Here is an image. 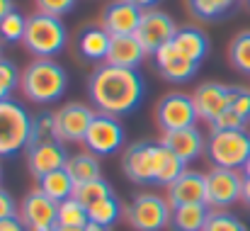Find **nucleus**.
Wrapping results in <instances>:
<instances>
[{
    "instance_id": "obj_37",
    "label": "nucleus",
    "mask_w": 250,
    "mask_h": 231,
    "mask_svg": "<svg viewBox=\"0 0 250 231\" xmlns=\"http://www.w3.org/2000/svg\"><path fill=\"white\" fill-rule=\"evenodd\" d=\"M37 2V12H46V15H56V17H63L68 15L78 0H34Z\"/></svg>"
},
{
    "instance_id": "obj_26",
    "label": "nucleus",
    "mask_w": 250,
    "mask_h": 231,
    "mask_svg": "<svg viewBox=\"0 0 250 231\" xmlns=\"http://www.w3.org/2000/svg\"><path fill=\"white\" fill-rule=\"evenodd\" d=\"M66 170H68V175L76 180V185L78 183H87V180H95V178H102L100 173V161H97V156L95 154H76L68 158V163H66Z\"/></svg>"
},
{
    "instance_id": "obj_3",
    "label": "nucleus",
    "mask_w": 250,
    "mask_h": 231,
    "mask_svg": "<svg viewBox=\"0 0 250 231\" xmlns=\"http://www.w3.org/2000/svg\"><path fill=\"white\" fill-rule=\"evenodd\" d=\"M24 49L37 56V59H54L66 49L68 32L61 17L46 15V12H34L27 17V29H24Z\"/></svg>"
},
{
    "instance_id": "obj_35",
    "label": "nucleus",
    "mask_w": 250,
    "mask_h": 231,
    "mask_svg": "<svg viewBox=\"0 0 250 231\" xmlns=\"http://www.w3.org/2000/svg\"><path fill=\"white\" fill-rule=\"evenodd\" d=\"M229 110H233L246 124L250 122V90L243 85H231V105Z\"/></svg>"
},
{
    "instance_id": "obj_27",
    "label": "nucleus",
    "mask_w": 250,
    "mask_h": 231,
    "mask_svg": "<svg viewBox=\"0 0 250 231\" xmlns=\"http://www.w3.org/2000/svg\"><path fill=\"white\" fill-rule=\"evenodd\" d=\"M73 197L81 200L85 207H92V205H97L107 197H114V190L104 178H95V180H87V183H78L76 190H73Z\"/></svg>"
},
{
    "instance_id": "obj_25",
    "label": "nucleus",
    "mask_w": 250,
    "mask_h": 231,
    "mask_svg": "<svg viewBox=\"0 0 250 231\" xmlns=\"http://www.w3.org/2000/svg\"><path fill=\"white\" fill-rule=\"evenodd\" d=\"M39 190H42L44 195H49L54 202H63V200L73 197L76 180L68 175L66 168H59V170L46 173L44 178H39Z\"/></svg>"
},
{
    "instance_id": "obj_7",
    "label": "nucleus",
    "mask_w": 250,
    "mask_h": 231,
    "mask_svg": "<svg viewBox=\"0 0 250 231\" xmlns=\"http://www.w3.org/2000/svg\"><path fill=\"white\" fill-rule=\"evenodd\" d=\"M243 195V173L231 168H211L207 173V205L211 209H229Z\"/></svg>"
},
{
    "instance_id": "obj_30",
    "label": "nucleus",
    "mask_w": 250,
    "mask_h": 231,
    "mask_svg": "<svg viewBox=\"0 0 250 231\" xmlns=\"http://www.w3.org/2000/svg\"><path fill=\"white\" fill-rule=\"evenodd\" d=\"M229 59L231 66L236 71H241L243 76H250V29L238 32L229 46Z\"/></svg>"
},
{
    "instance_id": "obj_49",
    "label": "nucleus",
    "mask_w": 250,
    "mask_h": 231,
    "mask_svg": "<svg viewBox=\"0 0 250 231\" xmlns=\"http://www.w3.org/2000/svg\"><path fill=\"white\" fill-rule=\"evenodd\" d=\"M246 2H248V7H250V0H246Z\"/></svg>"
},
{
    "instance_id": "obj_18",
    "label": "nucleus",
    "mask_w": 250,
    "mask_h": 231,
    "mask_svg": "<svg viewBox=\"0 0 250 231\" xmlns=\"http://www.w3.org/2000/svg\"><path fill=\"white\" fill-rule=\"evenodd\" d=\"M207 200V173L185 170L172 185H167V202L172 207L194 205Z\"/></svg>"
},
{
    "instance_id": "obj_46",
    "label": "nucleus",
    "mask_w": 250,
    "mask_h": 231,
    "mask_svg": "<svg viewBox=\"0 0 250 231\" xmlns=\"http://www.w3.org/2000/svg\"><path fill=\"white\" fill-rule=\"evenodd\" d=\"M54 231H85V229H71V227H56Z\"/></svg>"
},
{
    "instance_id": "obj_16",
    "label": "nucleus",
    "mask_w": 250,
    "mask_h": 231,
    "mask_svg": "<svg viewBox=\"0 0 250 231\" xmlns=\"http://www.w3.org/2000/svg\"><path fill=\"white\" fill-rule=\"evenodd\" d=\"M141 15H144V10L139 5H134L129 0H114L102 12V27L112 37L136 34V29L141 24Z\"/></svg>"
},
{
    "instance_id": "obj_38",
    "label": "nucleus",
    "mask_w": 250,
    "mask_h": 231,
    "mask_svg": "<svg viewBox=\"0 0 250 231\" xmlns=\"http://www.w3.org/2000/svg\"><path fill=\"white\" fill-rule=\"evenodd\" d=\"M224 129H246V122L233 110H226L211 122V132H224Z\"/></svg>"
},
{
    "instance_id": "obj_8",
    "label": "nucleus",
    "mask_w": 250,
    "mask_h": 231,
    "mask_svg": "<svg viewBox=\"0 0 250 231\" xmlns=\"http://www.w3.org/2000/svg\"><path fill=\"white\" fill-rule=\"evenodd\" d=\"M85 149L95 156H112L117 154L124 144V127L117 117L97 112L87 134H85Z\"/></svg>"
},
{
    "instance_id": "obj_28",
    "label": "nucleus",
    "mask_w": 250,
    "mask_h": 231,
    "mask_svg": "<svg viewBox=\"0 0 250 231\" xmlns=\"http://www.w3.org/2000/svg\"><path fill=\"white\" fill-rule=\"evenodd\" d=\"M90 224V214L81 200L68 197L59 202V227H71V229H85Z\"/></svg>"
},
{
    "instance_id": "obj_23",
    "label": "nucleus",
    "mask_w": 250,
    "mask_h": 231,
    "mask_svg": "<svg viewBox=\"0 0 250 231\" xmlns=\"http://www.w3.org/2000/svg\"><path fill=\"white\" fill-rule=\"evenodd\" d=\"M172 44L192 64H202L204 56L209 54V39H207V34L199 27H180L175 39H172Z\"/></svg>"
},
{
    "instance_id": "obj_40",
    "label": "nucleus",
    "mask_w": 250,
    "mask_h": 231,
    "mask_svg": "<svg viewBox=\"0 0 250 231\" xmlns=\"http://www.w3.org/2000/svg\"><path fill=\"white\" fill-rule=\"evenodd\" d=\"M0 231H29L24 227V222L20 219V214L17 217H7V219H2L0 222Z\"/></svg>"
},
{
    "instance_id": "obj_36",
    "label": "nucleus",
    "mask_w": 250,
    "mask_h": 231,
    "mask_svg": "<svg viewBox=\"0 0 250 231\" xmlns=\"http://www.w3.org/2000/svg\"><path fill=\"white\" fill-rule=\"evenodd\" d=\"M42 139H56V122L54 115H39L34 117V132H32V144L42 141Z\"/></svg>"
},
{
    "instance_id": "obj_13",
    "label": "nucleus",
    "mask_w": 250,
    "mask_h": 231,
    "mask_svg": "<svg viewBox=\"0 0 250 231\" xmlns=\"http://www.w3.org/2000/svg\"><path fill=\"white\" fill-rule=\"evenodd\" d=\"M68 158L71 156L66 151L63 141H59V139H42V141L29 144V149H27V168L39 180L46 173H54L59 168H66Z\"/></svg>"
},
{
    "instance_id": "obj_1",
    "label": "nucleus",
    "mask_w": 250,
    "mask_h": 231,
    "mask_svg": "<svg viewBox=\"0 0 250 231\" xmlns=\"http://www.w3.org/2000/svg\"><path fill=\"white\" fill-rule=\"evenodd\" d=\"M146 85L136 69L100 66L87 78V97L97 112L109 117H122L134 112L144 100Z\"/></svg>"
},
{
    "instance_id": "obj_10",
    "label": "nucleus",
    "mask_w": 250,
    "mask_h": 231,
    "mask_svg": "<svg viewBox=\"0 0 250 231\" xmlns=\"http://www.w3.org/2000/svg\"><path fill=\"white\" fill-rule=\"evenodd\" d=\"M177 34V24L175 20L158 10V7H151V10H144L141 15V24L136 29V37L141 42V46L146 49V54H156L163 44L172 42Z\"/></svg>"
},
{
    "instance_id": "obj_32",
    "label": "nucleus",
    "mask_w": 250,
    "mask_h": 231,
    "mask_svg": "<svg viewBox=\"0 0 250 231\" xmlns=\"http://www.w3.org/2000/svg\"><path fill=\"white\" fill-rule=\"evenodd\" d=\"M24 29H27V20H24L17 10H12V12L0 22V39L7 42V44H15V42L24 39Z\"/></svg>"
},
{
    "instance_id": "obj_33",
    "label": "nucleus",
    "mask_w": 250,
    "mask_h": 231,
    "mask_svg": "<svg viewBox=\"0 0 250 231\" xmlns=\"http://www.w3.org/2000/svg\"><path fill=\"white\" fill-rule=\"evenodd\" d=\"M204 231H248V227L238 217H233L224 209H214L209 214V222H207Z\"/></svg>"
},
{
    "instance_id": "obj_15",
    "label": "nucleus",
    "mask_w": 250,
    "mask_h": 231,
    "mask_svg": "<svg viewBox=\"0 0 250 231\" xmlns=\"http://www.w3.org/2000/svg\"><path fill=\"white\" fill-rule=\"evenodd\" d=\"M153 156H156V141H136L122 156V168L126 178L136 185L153 183Z\"/></svg>"
},
{
    "instance_id": "obj_21",
    "label": "nucleus",
    "mask_w": 250,
    "mask_h": 231,
    "mask_svg": "<svg viewBox=\"0 0 250 231\" xmlns=\"http://www.w3.org/2000/svg\"><path fill=\"white\" fill-rule=\"evenodd\" d=\"M209 214H211V207L207 202L172 207L170 231H204L207 222H209Z\"/></svg>"
},
{
    "instance_id": "obj_47",
    "label": "nucleus",
    "mask_w": 250,
    "mask_h": 231,
    "mask_svg": "<svg viewBox=\"0 0 250 231\" xmlns=\"http://www.w3.org/2000/svg\"><path fill=\"white\" fill-rule=\"evenodd\" d=\"M0 51H2V39H0ZM0 59H2V56H0Z\"/></svg>"
},
{
    "instance_id": "obj_48",
    "label": "nucleus",
    "mask_w": 250,
    "mask_h": 231,
    "mask_svg": "<svg viewBox=\"0 0 250 231\" xmlns=\"http://www.w3.org/2000/svg\"><path fill=\"white\" fill-rule=\"evenodd\" d=\"M0 178H2V168H0Z\"/></svg>"
},
{
    "instance_id": "obj_6",
    "label": "nucleus",
    "mask_w": 250,
    "mask_h": 231,
    "mask_svg": "<svg viewBox=\"0 0 250 231\" xmlns=\"http://www.w3.org/2000/svg\"><path fill=\"white\" fill-rule=\"evenodd\" d=\"M170 214H172V205L167 202V197L151 195V192L136 195L124 209L129 227L136 231H163L166 227H170Z\"/></svg>"
},
{
    "instance_id": "obj_2",
    "label": "nucleus",
    "mask_w": 250,
    "mask_h": 231,
    "mask_svg": "<svg viewBox=\"0 0 250 231\" xmlns=\"http://www.w3.org/2000/svg\"><path fill=\"white\" fill-rule=\"evenodd\" d=\"M66 88H68V73L54 59H34L24 69L20 80V90L24 92V97L39 105L56 102L59 97H63Z\"/></svg>"
},
{
    "instance_id": "obj_39",
    "label": "nucleus",
    "mask_w": 250,
    "mask_h": 231,
    "mask_svg": "<svg viewBox=\"0 0 250 231\" xmlns=\"http://www.w3.org/2000/svg\"><path fill=\"white\" fill-rule=\"evenodd\" d=\"M7 217H17V202L5 187H0V222Z\"/></svg>"
},
{
    "instance_id": "obj_14",
    "label": "nucleus",
    "mask_w": 250,
    "mask_h": 231,
    "mask_svg": "<svg viewBox=\"0 0 250 231\" xmlns=\"http://www.w3.org/2000/svg\"><path fill=\"white\" fill-rule=\"evenodd\" d=\"M192 102H194L197 117L211 124L221 112L229 110V105H231V85L214 83V80L202 83V85L192 92Z\"/></svg>"
},
{
    "instance_id": "obj_11",
    "label": "nucleus",
    "mask_w": 250,
    "mask_h": 231,
    "mask_svg": "<svg viewBox=\"0 0 250 231\" xmlns=\"http://www.w3.org/2000/svg\"><path fill=\"white\" fill-rule=\"evenodd\" d=\"M95 110L87 107L83 102H68L63 105L59 112H54V122H56V139L63 144H73V141H85V134L95 119Z\"/></svg>"
},
{
    "instance_id": "obj_31",
    "label": "nucleus",
    "mask_w": 250,
    "mask_h": 231,
    "mask_svg": "<svg viewBox=\"0 0 250 231\" xmlns=\"http://www.w3.org/2000/svg\"><path fill=\"white\" fill-rule=\"evenodd\" d=\"M87 214H90V222H97L102 227H112L122 214V205H119L117 197H107V200L87 207Z\"/></svg>"
},
{
    "instance_id": "obj_5",
    "label": "nucleus",
    "mask_w": 250,
    "mask_h": 231,
    "mask_svg": "<svg viewBox=\"0 0 250 231\" xmlns=\"http://www.w3.org/2000/svg\"><path fill=\"white\" fill-rule=\"evenodd\" d=\"M207 156L216 168L243 170L250 156V134L246 129L211 132V137L207 141Z\"/></svg>"
},
{
    "instance_id": "obj_34",
    "label": "nucleus",
    "mask_w": 250,
    "mask_h": 231,
    "mask_svg": "<svg viewBox=\"0 0 250 231\" xmlns=\"http://www.w3.org/2000/svg\"><path fill=\"white\" fill-rule=\"evenodd\" d=\"M20 80H22V76H20L17 66L12 61H7V59H0V102L7 100L15 92Z\"/></svg>"
},
{
    "instance_id": "obj_45",
    "label": "nucleus",
    "mask_w": 250,
    "mask_h": 231,
    "mask_svg": "<svg viewBox=\"0 0 250 231\" xmlns=\"http://www.w3.org/2000/svg\"><path fill=\"white\" fill-rule=\"evenodd\" d=\"M243 178H250V156H248V161H246V165H243Z\"/></svg>"
},
{
    "instance_id": "obj_44",
    "label": "nucleus",
    "mask_w": 250,
    "mask_h": 231,
    "mask_svg": "<svg viewBox=\"0 0 250 231\" xmlns=\"http://www.w3.org/2000/svg\"><path fill=\"white\" fill-rule=\"evenodd\" d=\"M85 231H109V227H102V224H97V222H90Z\"/></svg>"
},
{
    "instance_id": "obj_20",
    "label": "nucleus",
    "mask_w": 250,
    "mask_h": 231,
    "mask_svg": "<svg viewBox=\"0 0 250 231\" xmlns=\"http://www.w3.org/2000/svg\"><path fill=\"white\" fill-rule=\"evenodd\" d=\"M161 141H163L175 156H180L185 163L194 161L197 156L207 149L204 134H202L197 127H187V129H177V132H163Z\"/></svg>"
},
{
    "instance_id": "obj_42",
    "label": "nucleus",
    "mask_w": 250,
    "mask_h": 231,
    "mask_svg": "<svg viewBox=\"0 0 250 231\" xmlns=\"http://www.w3.org/2000/svg\"><path fill=\"white\" fill-rule=\"evenodd\" d=\"M129 2H134V5H139L141 10H151V7H156L161 0H129Z\"/></svg>"
},
{
    "instance_id": "obj_29",
    "label": "nucleus",
    "mask_w": 250,
    "mask_h": 231,
    "mask_svg": "<svg viewBox=\"0 0 250 231\" xmlns=\"http://www.w3.org/2000/svg\"><path fill=\"white\" fill-rule=\"evenodd\" d=\"M187 5H189V12L194 17L214 22V20L229 15L238 5V0H187Z\"/></svg>"
},
{
    "instance_id": "obj_24",
    "label": "nucleus",
    "mask_w": 250,
    "mask_h": 231,
    "mask_svg": "<svg viewBox=\"0 0 250 231\" xmlns=\"http://www.w3.org/2000/svg\"><path fill=\"white\" fill-rule=\"evenodd\" d=\"M112 34L104 27H87L78 37V49L87 61H104L109 51Z\"/></svg>"
},
{
    "instance_id": "obj_19",
    "label": "nucleus",
    "mask_w": 250,
    "mask_h": 231,
    "mask_svg": "<svg viewBox=\"0 0 250 231\" xmlns=\"http://www.w3.org/2000/svg\"><path fill=\"white\" fill-rule=\"evenodd\" d=\"M146 56L148 54L141 46V42H139L136 34H122V37H112L104 64L119 66V69H139Z\"/></svg>"
},
{
    "instance_id": "obj_41",
    "label": "nucleus",
    "mask_w": 250,
    "mask_h": 231,
    "mask_svg": "<svg viewBox=\"0 0 250 231\" xmlns=\"http://www.w3.org/2000/svg\"><path fill=\"white\" fill-rule=\"evenodd\" d=\"M12 10H15V7H12V0H0V22H2Z\"/></svg>"
},
{
    "instance_id": "obj_22",
    "label": "nucleus",
    "mask_w": 250,
    "mask_h": 231,
    "mask_svg": "<svg viewBox=\"0 0 250 231\" xmlns=\"http://www.w3.org/2000/svg\"><path fill=\"white\" fill-rule=\"evenodd\" d=\"M187 163L175 156L170 149H167L163 141L156 144V156H153V185H172L187 168Z\"/></svg>"
},
{
    "instance_id": "obj_43",
    "label": "nucleus",
    "mask_w": 250,
    "mask_h": 231,
    "mask_svg": "<svg viewBox=\"0 0 250 231\" xmlns=\"http://www.w3.org/2000/svg\"><path fill=\"white\" fill-rule=\"evenodd\" d=\"M241 200L250 207V178H243V195H241Z\"/></svg>"
},
{
    "instance_id": "obj_9",
    "label": "nucleus",
    "mask_w": 250,
    "mask_h": 231,
    "mask_svg": "<svg viewBox=\"0 0 250 231\" xmlns=\"http://www.w3.org/2000/svg\"><path fill=\"white\" fill-rule=\"evenodd\" d=\"M197 110L192 102V95L185 92H170L156 107V122L163 132H177L197 124Z\"/></svg>"
},
{
    "instance_id": "obj_4",
    "label": "nucleus",
    "mask_w": 250,
    "mask_h": 231,
    "mask_svg": "<svg viewBox=\"0 0 250 231\" xmlns=\"http://www.w3.org/2000/svg\"><path fill=\"white\" fill-rule=\"evenodd\" d=\"M34 117L15 100L0 102V156H15L27 151L32 144Z\"/></svg>"
},
{
    "instance_id": "obj_17",
    "label": "nucleus",
    "mask_w": 250,
    "mask_h": 231,
    "mask_svg": "<svg viewBox=\"0 0 250 231\" xmlns=\"http://www.w3.org/2000/svg\"><path fill=\"white\" fill-rule=\"evenodd\" d=\"M153 59H156V69H158L170 83H187V80L194 78L197 69H199V64H192L189 59H185L172 42L163 44V46L153 54Z\"/></svg>"
},
{
    "instance_id": "obj_12",
    "label": "nucleus",
    "mask_w": 250,
    "mask_h": 231,
    "mask_svg": "<svg viewBox=\"0 0 250 231\" xmlns=\"http://www.w3.org/2000/svg\"><path fill=\"white\" fill-rule=\"evenodd\" d=\"M20 219L29 231H54L59 227V202L37 187L22 200Z\"/></svg>"
}]
</instances>
